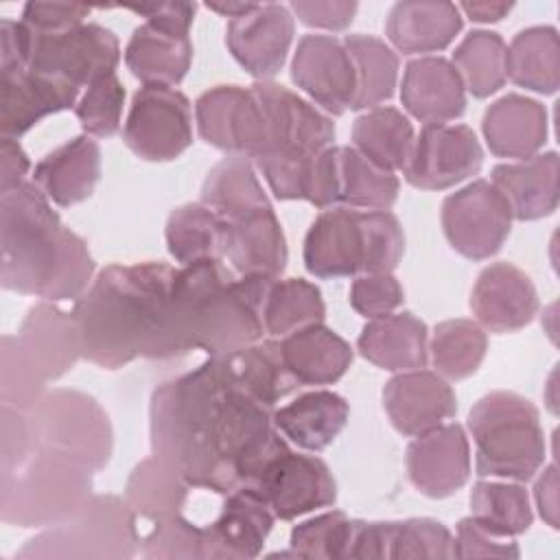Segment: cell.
<instances>
[{
    "label": "cell",
    "instance_id": "cell-33",
    "mask_svg": "<svg viewBox=\"0 0 560 560\" xmlns=\"http://www.w3.org/2000/svg\"><path fill=\"white\" fill-rule=\"evenodd\" d=\"M462 31V15L453 2L402 0L389 9L385 35L402 55L444 50Z\"/></svg>",
    "mask_w": 560,
    "mask_h": 560
},
{
    "label": "cell",
    "instance_id": "cell-61",
    "mask_svg": "<svg viewBox=\"0 0 560 560\" xmlns=\"http://www.w3.org/2000/svg\"><path fill=\"white\" fill-rule=\"evenodd\" d=\"M534 499L540 512V518L558 529V470L556 464H549L534 483Z\"/></svg>",
    "mask_w": 560,
    "mask_h": 560
},
{
    "label": "cell",
    "instance_id": "cell-54",
    "mask_svg": "<svg viewBox=\"0 0 560 560\" xmlns=\"http://www.w3.org/2000/svg\"><path fill=\"white\" fill-rule=\"evenodd\" d=\"M33 448L28 413L0 405V470L18 466Z\"/></svg>",
    "mask_w": 560,
    "mask_h": 560
},
{
    "label": "cell",
    "instance_id": "cell-30",
    "mask_svg": "<svg viewBox=\"0 0 560 560\" xmlns=\"http://www.w3.org/2000/svg\"><path fill=\"white\" fill-rule=\"evenodd\" d=\"M363 359L381 370L407 372L427 365V324L409 311L370 319L357 339Z\"/></svg>",
    "mask_w": 560,
    "mask_h": 560
},
{
    "label": "cell",
    "instance_id": "cell-46",
    "mask_svg": "<svg viewBox=\"0 0 560 560\" xmlns=\"http://www.w3.org/2000/svg\"><path fill=\"white\" fill-rule=\"evenodd\" d=\"M470 516L497 536H518L532 525V505L521 483L477 481L470 490Z\"/></svg>",
    "mask_w": 560,
    "mask_h": 560
},
{
    "label": "cell",
    "instance_id": "cell-31",
    "mask_svg": "<svg viewBox=\"0 0 560 560\" xmlns=\"http://www.w3.org/2000/svg\"><path fill=\"white\" fill-rule=\"evenodd\" d=\"M280 352L298 385H332L352 363V348L322 322L280 339Z\"/></svg>",
    "mask_w": 560,
    "mask_h": 560
},
{
    "label": "cell",
    "instance_id": "cell-56",
    "mask_svg": "<svg viewBox=\"0 0 560 560\" xmlns=\"http://www.w3.org/2000/svg\"><path fill=\"white\" fill-rule=\"evenodd\" d=\"M302 24L326 28V31H343L354 20L359 9L357 2H291L289 7Z\"/></svg>",
    "mask_w": 560,
    "mask_h": 560
},
{
    "label": "cell",
    "instance_id": "cell-13",
    "mask_svg": "<svg viewBox=\"0 0 560 560\" xmlns=\"http://www.w3.org/2000/svg\"><path fill=\"white\" fill-rule=\"evenodd\" d=\"M256 490L276 518L293 521L337 501V483L324 459L295 453L284 444L247 486Z\"/></svg>",
    "mask_w": 560,
    "mask_h": 560
},
{
    "label": "cell",
    "instance_id": "cell-57",
    "mask_svg": "<svg viewBox=\"0 0 560 560\" xmlns=\"http://www.w3.org/2000/svg\"><path fill=\"white\" fill-rule=\"evenodd\" d=\"M392 525H394V521H354L348 558H357V560L383 558V560H387Z\"/></svg>",
    "mask_w": 560,
    "mask_h": 560
},
{
    "label": "cell",
    "instance_id": "cell-51",
    "mask_svg": "<svg viewBox=\"0 0 560 560\" xmlns=\"http://www.w3.org/2000/svg\"><path fill=\"white\" fill-rule=\"evenodd\" d=\"M140 553L149 560H203V527L182 514L155 521L140 545Z\"/></svg>",
    "mask_w": 560,
    "mask_h": 560
},
{
    "label": "cell",
    "instance_id": "cell-27",
    "mask_svg": "<svg viewBox=\"0 0 560 560\" xmlns=\"http://www.w3.org/2000/svg\"><path fill=\"white\" fill-rule=\"evenodd\" d=\"M101 179V147L92 136H77L46 153L33 182L57 206L70 208L92 197Z\"/></svg>",
    "mask_w": 560,
    "mask_h": 560
},
{
    "label": "cell",
    "instance_id": "cell-43",
    "mask_svg": "<svg viewBox=\"0 0 560 560\" xmlns=\"http://www.w3.org/2000/svg\"><path fill=\"white\" fill-rule=\"evenodd\" d=\"M505 52L508 46L494 31L477 28L459 42L453 52V66L475 98H486L503 88L508 79Z\"/></svg>",
    "mask_w": 560,
    "mask_h": 560
},
{
    "label": "cell",
    "instance_id": "cell-6",
    "mask_svg": "<svg viewBox=\"0 0 560 560\" xmlns=\"http://www.w3.org/2000/svg\"><path fill=\"white\" fill-rule=\"evenodd\" d=\"M405 252V232L389 210L328 208L315 217L304 238V267L330 280L357 273H392Z\"/></svg>",
    "mask_w": 560,
    "mask_h": 560
},
{
    "label": "cell",
    "instance_id": "cell-36",
    "mask_svg": "<svg viewBox=\"0 0 560 560\" xmlns=\"http://www.w3.org/2000/svg\"><path fill=\"white\" fill-rule=\"evenodd\" d=\"M188 490V481L168 462L151 455L129 472L125 499L138 516L155 523L182 514Z\"/></svg>",
    "mask_w": 560,
    "mask_h": 560
},
{
    "label": "cell",
    "instance_id": "cell-26",
    "mask_svg": "<svg viewBox=\"0 0 560 560\" xmlns=\"http://www.w3.org/2000/svg\"><path fill=\"white\" fill-rule=\"evenodd\" d=\"M402 107L422 125H446L466 109V88L444 57H420L405 66Z\"/></svg>",
    "mask_w": 560,
    "mask_h": 560
},
{
    "label": "cell",
    "instance_id": "cell-15",
    "mask_svg": "<svg viewBox=\"0 0 560 560\" xmlns=\"http://www.w3.org/2000/svg\"><path fill=\"white\" fill-rule=\"evenodd\" d=\"M195 122L203 142L249 162L262 151L267 122L256 92L243 85H214L195 101Z\"/></svg>",
    "mask_w": 560,
    "mask_h": 560
},
{
    "label": "cell",
    "instance_id": "cell-28",
    "mask_svg": "<svg viewBox=\"0 0 560 560\" xmlns=\"http://www.w3.org/2000/svg\"><path fill=\"white\" fill-rule=\"evenodd\" d=\"M481 131L492 155L527 160L547 142V109L529 96L505 94L483 112Z\"/></svg>",
    "mask_w": 560,
    "mask_h": 560
},
{
    "label": "cell",
    "instance_id": "cell-62",
    "mask_svg": "<svg viewBox=\"0 0 560 560\" xmlns=\"http://www.w3.org/2000/svg\"><path fill=\"white\" fill-rule=\"evenodd\" d=\"M462 9L472 22H499L512 11L510 2H462Z\"/></svg>",
    "mask_w": 560,
    "mask_h": 560
},
{
    "label": "cell",
    "instance_id": "cell-34",
    "mask_svg": "<svg viewBox=\"0 0 560 560\" xmlns=\"http://www.w3.org/2000/svg\"><path fill=\"white\" fill-rule=\"evenodd\" d=\"M125 63L144 85L175 88L190 70L192 42L188 35L142 22L127 42Z\"/></svg>",
    "mask_w": 560,
    "mask_h": 560
},
{
    "label": "cell",
    "instance_id": "cell-1",
    "mask_svg": "<svg viewBox=\"0 0 560 560\" xmlns=\"http://www.w3.org/2000/svg\"><path fill=\"white\" fill-rule=\"evenodd\" d=\"M271 416L273 409L236 383L223 357H208L153 389L151 451L190 488L228 494L249 486L260 466L287 444Z\"/></svg>",
    "mask_w": 560,
    "mask_h": 560
},
{
    "label": "cell",
    "instance_id": "cell-48",
    "mask_svg": "<svg viewBox=\"0 0 560 560\" xmlns=\"http://www.w3.org/2000/svg\"><path fill=\"white\" fill-rule=\"evenodd\" d=\"M46 383L18 337L4 335L0 346V402L28 413L48 392Z\"/></svg>",
    "mask_w": 560,
    "mask_h": 560
},
{
    "label": "cell",
    "instance_id": "cell-10",
    "mask_svg": "<svg viewBox=\"0 0 560 560\" xmlns=\"http://www.w3.org/2000/svg\"><path fill=\"white\" fill-rule=\"evenodd\" d=\"M28 420L35 446L70 455L94 472L109 464L112 422L94 396L66 387L48 389L28 411Z\"/></svg>",
    "mask_w": 560,
    "mask_h": 560
},
{
    "label": "cell",
    "instance_id": "cell-41",
    "mask_svg": "<svg viewBox=\"0 0 560 560\" xmlns=\"http://www.w3.org/2000/svg\"><path fill=\"white\" fill-rule=\"evenodd\" d=\"M357 72L352 109H372L394 96L398 77L396 52L378 37L354 33L343 39Z\"/></svg>",
    "mask_w": 560,
    "mask_h": 560
},
{
    "label": "cell",
    "instance_id": "cell-11",
    "mask_svg": "<svg viewBox=\"0 0 560 560\" xmlns=\"http://www.w3.org/2000/svg\"><path fill=\"white\" fill-rule=\"evenodd\" d=\"M28 31L31 44L26 68L74 88L90 85L114 72L120 61L118 37L101 24L88 22L59 33Z\"/></svg>",
    "mask_w": 560,
    "mask_h": 560
},
{
    "label": "cell",
    "instance_id": "cell-18",
    "mask_svg": "<svg viewBox=\"0 0 560 560\" xmlns=\"http://www.w3.org/2000/svg\"><path fill=\"white\" fill-rule=\"evenodd\" d=\"M293 28L289 7L276 2L254 4L245 15L228 20L225 44L256 81H271L287 61Z\"/></svg>",
    "mask_w": 560,
    "mask_h": 560
},
{
    "label": "cell",
    "instance_id": "cell-24",
    "mask_svg": "<svg viewBox=\"0 0 560 560\" xmlns=\"http://www.w3.org/2000/svg\"><path fill=\"white\" fill-rule=\"evenodd\" d=\"M79 88L37 72H0V133L20 138L50 114L74 107Z\"/></svg>",
    "mask_w": 560,
    "mask_h": 560
},
{
    "label": "cell",
    "instance_id": "cell-14",
    "mask_svg": "<svg viewBox=\"0 0 560 560\" xmlns=\"http://www.w3.org/2000/svg\"><path fill=\"white\" fill-rule=\"evenodd\" d=\"M512 212L492 182L475 179L442 203V230L448 245L468 260H486L505 243Z\"/></svg>",
    "mask_w": 560,
    "mask_h": 560
},
{
    "label": "cell",
    "instance_id": "cell-58",
    "mask_svg": "<svg viewBox=\"0 0 560 560\" xmlns=\"http://www.w3.org/2000/svg\"><path fill=\"white\" fill-rule=\"evenodd\" d=\"M125 9L147 18V22L166 28L171 33L188 35L197 13L195 2H153V4H127Z\"/></svg>",
    "mask_w": 560,
    "mask_h": 560
},
{
    "label": "cell",
    "instance_id": "cell-3",
    "mask_svg": "<svg viewBox=\"0 0 560 560\" xmlns=\"http://www.w3.org/2000/svg\"><path fill=\"white\" fill-rule=\"evenodd\" d=\"M2 289L46 302L79 300L92 284L88 243L66 228L35 182L0 192Z\"/></svg>",
    "mask_w": 560,
    "mask_h": 560
},
{
    "label": "cell",
    "instance_id": "cell-12",
    "mask_svg": "<svg viewBox=\"0 0 560 560\" xmlns=\"http://www.w3.org/2000/svg\"><path fill=\"white\" fill-rule=\"evenodd\" d=\"M127 149L147 162H171L192 144V109L186 94L166 85H142L122 127Z\"/></svg>",
    "mask_w": 560,
    "mask_h": 560
},
{
    "label": "cell",
    "instance_id": "cell-35",
    "mask_svg": "<svg viewBox=\"0 0 560 560\" xmlns=\"http://www.w3.org/2000/svg\"><path fill=\"white\" fill-rule=\"evenodd\" d=\"M508 77L518 88L553 94L560 85V39L553 26H529L514 35L505 52Z\"/></svg>",
    "mask_w": 560,
    "mask_h": 560
},
{
    "label": "cell",
    "instance_id": "cell-55",
    "mask_svg": "<svg viewBox=\"0 0 560 560\" xmlns=\"http://www.w3.org/2000/svg\"><path fill=\"white\" fill-rule=\"evenodd\" d=\"M90 11L77 2H26L20 20L37 33H59L85 24Z\"/></svg>",
    "mask_w": 560,
    "mask_h": 560
},
{
    "label": "cell",
    "instance_id": "cell-25",
    "mask_svg": "<svg viewBox=\"0 0 560 560\" xmlns=\"http://www.w3.org/2000/svg\"><path fill=\"white\" fill-rule=\"evenodd\" d=\"M18 341L46 381H57L83 357L81 332L74 313L55 302H35L18 330Z\"/></svg>",
    "mask_w": 560,
    "mask_h": 560
},
{
    "label": "cell",
    "instance_id": "cell-38",
    "mask_svg": "<svg viewBox=\"0 0 560 560\" xmlns=\"http://www.w3.org/2000/svg\"><path fill=\"white\" fill-rule=\"evenodd\" d=\"M223 359L236 383L269 409L300 387L284 365L280 341L260 339L232 354H223Z\"/></svg>",
    "mask_w": 560,
    "mask_h": 560
},
{
    "label": "cell",
    "instance_id": "cell-16",
    "mask_svg": "<svg viewBox=\"0 0 560 560\" xmlns=\"http://www.w3.org/2000/svg\"><path fill=\"white\" fill-rule=\"evenodd\" d=\"M483 149L466 125H424L413 140L405 179L420 190H444L479 173Z\"/></svg>",
    "mask_w": 560,
    "mask_h": 560
},
{
    "label": "cell",
    "instance_id": "cell-5",
    "mask_svg": "<svg viewBox=\"0 0 560 560\" xmlns=\"http://www.w3.org/2000/svg\"><path fill=\"white\" fill-rule=\"evenodd\" d=\"M267 122V138L254 164L280 201L306 199L313 160L332 147L335 122L315 105L273 81H256Z\"/></svg>",
    "mask_w": 560,
    "mask_h": 560
},
{
    "label": "cell",
    "instance_id": "cell-22",
    "mask_svg": "<svg viewBox=\"0 0 560 560\" xmlns=\"http://www.w3.org/2000/svg\"><path fill=\"white\" fill-rule=\"evenodd\" d=\"M273 518V512L256 490L243 486L228 492L219 516L203 527L206 558L247 560L260 556Z\"/></svg>",
    "mask_w": 560,
    "mask_h": 560
},
{
    "label": "cell",
    "instance_id": "cell-45",
    "mask_svg": "<svg viewBox=\"0 0 560 560\" xmlns=\"http://www.w3.org/2000/svg\"><path fill=\"white\" fill-rule=\"evenodd\" d=\"M431 361L442 378L462 381L475 374L486 357V330L472 319L440 322L431 337Z\"/></svg>",
    "mask_w": 560,
    "mask_h": 560
},
{
    "label": "cell",
    "instance_id": "cell-50",
    "mask_svg": "<svg viewBox=\"0 0 560 560\" xmlns=\"http://www.w3.org/2000/svg\"><path fill=\"white\" fill-rule=\"evenodd\" d=\"M389 558H435L446 560L453 556V534L435 518H407L394 521Z\"/></svg>",
    "mask_w": 560,
    "mask_h": 560
},
{
    "label": "cell",
    "instance_id": "cell-44",
    "mask_svg": "<svg viewBox=\"0 0 560 560\" xmlns=\"http://www.w3.org/2000/svg\"><path fill=\"white\" fill-rule=\"evenodd\" d=\"M201 203L219 217H232L247 208L265 206L269 199L252 162L243 155H228L208 171L201 184Z\"/></svg>",
    "mask_w": 560,
    "mask_h": 560
},
{
    "label": "cell",
    "instance_id": "cell-47",
    "mask_svg": "<svg viewBox=\"0 0 560 560\" xmlns=\"http://www.w3.org/2000/svg\"><path fill=\"white\" fill-rule=\"evenodd\" d=\"M354 521L343 512L332 510L315 518L302 521L291 529V556L293 558H319L343 560L348 558Z\"/></svg>",
    "mask_w": 560,
    "mask_h": 560
},
{
    "label": "cell",
    "instance_id": "cell-52",
    "mask_svg": "<svg viewBox=\"0 0 560 560\" xmlns=\"http://www.w3.org/2000/svg\"><path fill=\"white\" fill-rule=\"evenodd\" d=\"M405 300V291L394 273H361L350 287V306L368 317H381L398 308Z\"/></svg>",
    "mask_w": 560,
    "mask_h": 560
},
{
    "label": "cell",
    "instance_id": "cell-2",
    "mask_svg": "<svg viewBox=\"0 0 560 560\" xmlns=\"http://www.w3.org/2000/svg\"><path fill=\"white\" fill-rule=\"evenodd\" d=\"M175 267L144 260L98 271L74 304L83 359L118 370L136 359H175L171 282Z\"/></svg>",
    "mask_w": 560,
    "mask_h": 560
},
{
    "label": "cell",
    "instance_id": "cell-53",
    "mask_svg": "<svg viewBox=\"0 0 560 560\" xmlns=\"http://www.w3.org/2000/svg\"><path fill=\"white\" fill-rule=\"evenodd\" d=\"M453 556L455 558H518V545L505 536H497L477 523L472 516H466L457 523L453 536Z\"/></svg>",
    "mask_w": 560,
    "mask_h": 560
},
{
    "label": "cell",
    "instance_id": "cell-40",
    "mask_svg": "<svg viewBox=\"0 0 560 560\" xmlns=\"http://www.w3.org/2000/svg\"><path fill=\"white\" fill-rule=\"evenodd\" d=\"M398 186L394 173L372 164L354 147H337V206L389 210Z\"/></svg>",
    "mask_w": 560,
    "mask_h": 560
},
{
    "label": "cell",
    "instance_id": "cell-23",
    "mask_svg": "<svg viewBox=\"0 0 560 560\" xmlns=\"http://www.w3.org/2000/svg\"><path fill=\"white\" fill-rule=\"evenodd\" d=\"M470 311L490 332H514L527 326L538 311L532 278L512 262H492L477 276Z\"/></svg>",
    "mask_w": 560,
    "mask_h": 560
},
{
    "label": "cell",
    "instance_id": "cell-39",
    "mask_svg": "<svg viewBox=\"0 0 560 560\" xmlns=\"http://www.w3.org/2000/svg\"><path fill=\"white\" fill-rule=\"evenodd\" d=\"M166 249L184 267L223 260V219L206 203L177 206L166 219Z\"/></svg>",
    "mask_w": 560,
    "mask_h": 560
},
{
    "label": "cell",
    "instance_id": "cell-8",
    "mask_svg": "<svg viewBox=\"0 0 560 560\" xmlns=\"http://www.w3.org/2000/svg\"><path fill=\"white\" fill-rule=\"evenodd\" d=\"M477 448V475L529 481L545 462V433L538 409L514 392H490L468 413Z\"/></svg>",
    "mask_w": 560,
    "mask_h": 560
},
{
    "label": "cell",
    "instance_id": "cell-63",
    "mask_svg": "<svg viewBox=\"0 0 560 560\" xmlns=\"http://www.w3.org/2000/svg\"><path fill=\"white\" fill-rule=\"evenodd\" d=\"M210 11L214 13H221L223 18H238V15H245L247 11L254 9V2H208L206 4Z\"/></svg>",
    "mask_w": 560,
    "mask_h": 560
},
{
    "label": "cell",
    "instance_id": "cell-42",
    "mask_svg": "<svg viewBox=\"0 0 560 560\" xmlns=\"http://www.w3.org/2000/svg\"><path fill=\"white\" fill-rule=\"evenodd\" d=\"M322 291L304 278H276L262 302V326L273 337L324 322Z\"/></svg>",
    "mask_w": 560,
    "mask_h": 560
},
{
    "label": "cell",
    "instance_id": "cell-60",
    "mask_svg": "<svg viewBox=\"0 0 560 560\" xmlns=\"http://www.w3.org/2000/svg\"><path fill=\"white\" fill-rule=\"evenodd\" d=\"M31 168L28 155L15 138H2L0 142V192L13 190L26 182Z\"/></svg>",
    "mask_w": 560,
    "mask_h": 560
},
{
    "label": "cell",
    "instance_id": "cell-21",
    "mask_svg": "<svg viewBox=\"0 0 560 560\" xmlns=\"http://www.w3.org/2000/svg\"><path fill=\"white\" fill-rule=\"evenodd\" d=\"M383 407L394 429L402 435L427 433L457 413L453 387L429 370H407L383 387Z\"/></svg>",
    "mask_w": 560,
    "mask_h": 560
},
{
    "label": "cell",
    "instance_id": "cell-17",
    "mask_svg": "<svg viewBox=\"0 0 560 560\" xmlns=\"http://www.w3.org/2000/svg\"><path fill=\"white\" fill-rule=\"evenodd\" d=\"M293 83L326 114L352 109L357 72L343 42L332 35H304L291 61Z\"/></svg>",
    "mask_w": 560,
    "mask_h": 560
},
{
    "label": "cell",
    "instance_id": "cell-20",
    "mask_svg": "<svg viewBox=\"0 0 560 560\" xmlns=\"http://www.w3.org/2000/svg\"><path fill=\"white\" fill-rule=\"evenodd\" d=\"M223 219V258L238 276L280 278L287 267V238L271 203Z\"/></svg>",
    "mask_w": 560,
    "mask_h": 560
},
{
    "label": "cell",
    "instance_id": "cell-37",
    "mask_svg": "<svg viewBox=\"0 0 560 560\" xmlns=\"http://www.w3.org/2000/svg\"><path fill=\"white\" fill-rule=\"evenodd\" d=\"M413 140L409 118L396 107H372L352 125L354 149L389 173L405 171Z\"/></svg>",
    "mask_w": 560,
    "mask_h": 560
},
{
    "label": "cell",
    "instance_id": "cell-29",
    "mask_svg": "<svg viewBox=\"0 0 560 560\" xmlns=\"http://www.w3.org/2000/svg\"><path fill=\"white\" fill-rule=\"evenodd\" d=\"M558 153L547 151L527 160L497 164L490 182L505 197L512 219L536 221L558 208Z\"/></svg>",
    "mask_w": 560,
    "mask_h": 560
},
{
    "label": "cell",
    "instance_id": "cell-49",
    "mask_svg": "<svg viewBox=\"0 0 560 560\" xmlns=\"http://www.w3.org/2000/svg\"><path fill=\"white\" fill-rule=\"evenodd\" d=\"M125 88L116 72H109L88 85L74 105V114L85 136L112 138L120 129Z\"/></svg>",
    "mask_w": 560,
    "mask_h": 560
},
{
    "label": "cell",
    "instance_id": "cell-7",
    "mask_svg": "<svg viewBox=\"0 0 560 560\" xmlns=\"http://www.w3.org/2000/svg\"><path fill=\"white\" fill-rule=\"evenodd\" d=\"M94 470L70 455L35 446L18 466L0 470V518L46 529L70 518L94 492Z\"/></svg>",
    "mask_w": 560,
    "mask_h": 560
},
{
    "label": "cell",
    "instance_id": "cell-59",
    "mask_svg": "<svg viewBox=\"0 0 560 560\" xmlns=\"http://www.w3.org/2000/svg\"><path fill=\"white\" fill-rule=\"evenodd\" d=\"M31 31L22 20H0V72L26 70Z\"/></svg>",
    "mask_w": 560,
    "mask_h": 560
},
{
    "label": "cell",
    "instance_id": "cell-4",
    "mask_svg": "<svg viewBox=\"0 0 560 560\" xmlns=\"http://www.w3.org/2000/svg\"><path fill=\"white\" fill-rule=\"evenodd\" d=\"M276 278L238 276L223 260L175 269L171 282V339L175 357L203 350L232 354L262 339V302Z\"/></svg>",
    "mask_w": 560,
    "mask_h": 560
},
{
    "label": "cell",
    "instance_id": "cell-19",
    "mask_svg": "<svg viewBox=\"0 0 560 560\" xmlns=\"http://www.w3.org/2000/svg\"><path fill=\"white\" fill-rule=\"evenodd\" d=\"M407 475L424 497L455 494L470 477V446L464 429L451 422L416 435L407 446Z\"/></svg>",
    "mask_w": 560,
    "mask_h": 560
},
{
    "label": "cell",
    "instance_id": "cell-9",
    "mask_svg": "<svg viewBox=\"0 0 560 560\" xmlns=\"http://www.w3.org/2000/svg\"><path fill=\"white\" fill-rule=\"evenodd\" d=\"M136 512L118 494H92L70 518L42 529L18 560H127L140 551Z\"/></svg>",
    "mask_w": 560,
    "mask_h": 560
},
{
    "label": "cell",
    "instance_id": "cell-32",
    "mask_svg": "<svg viewBox=\"0 0 560 560\" xmlns=\"http://www.w3.org/2000/svg\"><path fill=\"white\" fill-rule=\"evenodd\" d=\"M271 418L282 438L302 451L317 453L330 446L346 429L350 405L337 392L315 389L273 409Z\"/></svg>",
    "mask_w": 560,
    "mask_h": 560
}]
</instances>
